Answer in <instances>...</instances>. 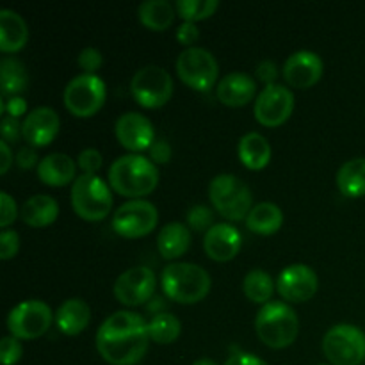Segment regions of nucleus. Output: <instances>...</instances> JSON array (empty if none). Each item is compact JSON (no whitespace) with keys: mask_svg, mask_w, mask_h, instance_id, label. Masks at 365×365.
I'll return each instance as SVG.
<instances>
[{"mask_svg":"<svg viewBox=\"0 0 365 365\" xmlns=\"http://www.w3.org/2000/svg\"><path fill=\"white\" fill-rule=\"evenodd\" d=\"M157 287V278L150 267L135 266L123 271L114 282L113 292L125 307H139L148 302Z\"/></svg>","mask_w":365,"mask_h":365,"instance_id":"nucleus-14","label":"nucleus"},{"mask_svg":"<svg viewBox=\"0 0 365 365\" xmlns=\"http://www.w3.org/2000/svg\"><path fill=\"white\" fill-rule=\"evenodd\" d=\"M200 38V29L192 21H182L177 29V39L184 46H192V43L198 41Z\"/></svg>","mask_w":365,"mask_h":365,"instance_id":"nucleus-43","label":"nucleus"},{"mask_svg":"<svg viewBox=\"0 0 365 365\" xmlns=\"http://www.w3.org/2000/svg\"><path fill=\"white\" fill-rule=\"evenodd\" d=\"M175 7L182 20L196 24V21L212 16L220 7V2L217 0H178Z\"/></svg>","mask_w":365,"mask_h":365,"instance_id":"nucleus-33","label":"nucleus"},{"mask_svg":"<svg viewBox=\"0 0 365 365\" xmlns=\"http://www.w3.org/2000/svg\"><path fill=\"white\" fill-rule=\"evenodd\" d=\"M148 346V323L130 310L110 314L96 331V351L110 365L139 364Z\"/></svg>","mask_w":365,"mask_h":365,"instance_id":"nucleus-1","label":"nucleus"},{"mask_svg":"<svg viewBox=\"0 0 365 365\" xmlns=\"http://www.w3.org/2000/svg\"><path fill=\"white\" fill-rule=\"evenodd\" d=\"M242 246V235L234 225L216 223L203 237V250L207 257L216 262H228L234 259Z\"/></svg>","mask_w":365,"mask_h":365,"instance_id":"nucleus-19","label":"nucleus"},{"mask_svg":"<svg viewBox=\"0 0 365 365\" xmlns=\"http://www.w3.org/2000/svg\"><path fill=\"white\" fill-rule=\"evenodd\" d=\"M210 284V274L198 264L171 262L160 273L164 294L180 305H195L205 299Z\"/></svg>","mask_w":365,"mask_h":365,"instance_id":"nucleus-3","label":"nucleus"},{"mask_svg":"<svg viewBox=\"0 0 365 365\" xmlns=\"http://www.w3.org/2000/svg\"><path fill=\"white\" fill-rule=\"evenodd\" d=\"M182 324L177 316L170 312H159L148 321V334L150 341L155 344L168 346L173 344L178 337H180Z\"/></svg>","mask_w":365,"mask_h":365,"instance_id":"nucleus-32","label":"nucleus"},{"mask_svg":"<svg viewBox=\"0 0 365 365\" xmlns=\"http://www.w3.org/2000/svg\"><path fill=\"white\" fill-rule=\"evenodd\" d=\"M21 355H24V348H21L20 339L7 335L0 341V362L2 365H16L20 362Z\"/></svg>","mask_w":365,"mask_h":365,"instance_id":"nucleus-35","label":"nucleus"},{"mask_svg":"<svg viewBox=\"0 0 365 365\" xmlns=\"http://www.w3.org/2000/svg\"><path fill=\"white\" fill-rule=\"evenodd\" d=\"M246 228L259 235H273L284 225V212L273 202H260L253 205L246 217Z\"/></svg>","mask_w":365,"mask_h":365,"instance_id":"nucleus-27","label":"nucleus"},{"mask_svg":"<svg viewBox=\"0 0 365 365\" xmlns=\"http://www.w3.org/2000/svg\"><path fill=\"white\" fill-rule=\"evenodd\" d=\"M257 95V82L245 71H230L225 75L216 88V96L223 106L242 107Z\"/></svg>","mask_w":365,"mask_h":365,"instance_id":"nucleus-20","label":"nucleus"},{"mask_svg":"<svg viewBox=\"0 0 365 365\" xmlns=\"http://www.w3.org/2000/svg\"><path fill=\"white\" fill-rule=\"evenodd\" d=\"M323 59L310 50H298L291 53L284 64V78L296 89H309L323 77Z\"/></svg>","mask_w":365,"mask_h":365,"instance_id":"nucleus-17","label":"nucleus"},{"mask_svg":"<svg viewBox=\"0 0 365 365\" xmlns=\"http://www.w3.org/2000/svg\"><path fill=\"white\" fill-rule=\"evenodd\" d=\"M27 84L29 75L24 63L18 61L16 57H4V59L0 61V89H2L4 98H6L7 95H20L21 91L27 89Z\"/></svg>","mask_w":365,"mask_h":365,"instance_id":"nucleus-30","label":"nucleus"},{"mask_svg":"<svg viewBox=\"0 0 365 365\" xmlns=\"http://www.w3.org/2000/svg\"><path fill=\"white\" fill-rule=\"evenodd\" d=\"M53 321V312L39 299H27L13 307L7 316L9 335L20 341H32L46 334Z\"/></svg>","mask_w":365,"mask_h":365,"instance_id":"nucleus-12","label":"nucleus"},{"mask_svg":"<svg viewBox=\"0 0 365 365\" xmlns=\"http://www.w3.org/2000/svg\"><path fill=\"white\" fill-rule=\"evenodd\" d=\"M257 77H259V81H262L266 86L277 84L274 81L278 78V66L269 59L262 61V63H259V66H257Z\"/></svg>","mask_w":365,"mask_h":365,"instance_id":"nucleus-44","label":"nucleus"},{"mask_svg":"<svg viewBox=\"0 0 365 365\" xmlns=\"http://www.w3.org/2000/svg\"><path fill=\"white\" fill-rule=\"evenodd\" d=\"M59 216V203L48 195H34L21 205L20 217L32 228H43L52 225Z\"/></svg>","mask_w":365,"mask_h":365,"instance_id":"nucleus-26","label":"nucleus"},{"mask_svg":"<svg viewBox=\"0 0 365 365\" xmlns=\"http://www.w3.org/2000/svg\"><path fill=\"white\" fill-rule=\"evenodd\" d=\"M191 246V230L180 221L164 225L157 234V250L166 260H175L184 255Z\"/></svg>","mask_w":365,"mask_h":365,"instance_id":"nucleus-25","label":"nucleus"},{"mask_svg":"<svg viewBox=\"0 0 365 365\" xmlns=\"http://www.w3.org/2000/svg\"><path fill=\"white\" fill-rule=\"evenodd\" d=\"M294 110V95L287 86L269 84L264 86L262 91L257 95L255 120L264 127H280L291 118Z\"/></svg>","mask_w":365,"mask_h":365,"instance_id":"nucleus-13","label":"nucleus"},{"mask_svg":"<svg viewBox=\"0 0 365 365\" xmlns=\"http://www.w3.org/2000/svg\"><path fill=\"white\" fill-rule=\"evenodd\" d=\"M38 178L48 187H64L70 184L71 180H77L75 173H77V164L66 153H48L39 160L38 168H36Z\"/></svg>","mask_w":365,"mask_h":365,"instance_id":"nucleus-21","label":"nucleus"},{"mask_svg":"<svg viewBox=\"0 0 365 365\" xmlns=\"http://www.w3.org/2000/svg\"><path fill=\"white\" fill-rule=\"evenodd\" d=\"M61 120L59 114L52 107H36L21 121L24 139L32 148L48 146L59 134Z\"/></svg>","mask_w":365,"mask_h":365,"instance_id":"nucleus-18","label":"nucleus"},{"mask_svg":"<svg viewBox=\"0 0 365 365\" xmlns=\"http://www.w3.org/2000/svg\"><path fill=\"white\" fill-rule=\"evenodd\" d=\"M106 82L98 75L81 73L71 78L64 88V106L73 116L91 118L106 103Z\"/></svg>","mask_w":365,"mask_h":365,"instance_id":"nucleus-8","label":"nucleus"},{"mask_svg":"<svg viewBox=\"0 0 365 365\" xmlns=\"http://www.w3.org/2000/svg\"><path fill=\"white\" fill-rule=\"evenodd\" d=\"M114 134L120 145L127 148L128 152H145L155 143V130H153L152 121L141 113H123L116 120L114 125Z\"/></svg>","mask_w":365,"mask_h":365,"instance_id":"nucleus-16","label":"nucleus"},{"mask_svg":"<svg viewBox=\"0 0 365 365\" xmlns=\"http://www.w3.org/2000/svg\"><path fill=\"white\" fill-rule=\"evenodd\" d=\"M209 198L217 214L228 221H242L253 209V195L235 175L221 173L209 184Z\"/></svg>","mask_w":365,"mask_h":365,"instance_id":"nucleus-6","label":"nucleus"},{"mask_svg":"<svg viewBox=\"0 0 365 365\" xmlns=\"http://www.w3.org/2000/svg\"><path fill=\"white\" fill-rule=\"evenodd\" d=\"M0 110L7 113V116L20 120L24 114H27V102L20 95L9 96V98H4L2 96V100H0Z\"/></svg>","mask_w":365,"mask_h":365,"instance_id":"nucleus-40","label":"nucleus"},{"mask_svg":"<svg viewBox=\"0 0 365 365\" xmlns=\"http://www.w3.org/2000/svg\"><path fill=\"white\" fill-rule=\"evenodd\" d=\"M77 61L81 70L84 71V73H91V75H96L95 71H98L103 64L102 52H100L98 48H95V46H86V48H82L81 53H78Z\"/></svg>","mask_w":365,"mask_h":365,"instance_id":"nucleus-36","label":"nucleus"},{"mask_svg":"<svg viewBox=\"0 0 365 365\" xmlns=\"http://www.w3.org/2000/svg\"><path fill=\"white\" fill-rule=\"evenodd\" d=\"M20 250V235L14 230H2L0 234V259L2 260H11Z\"/></svg>","mask_w":365,"mask_h":365,"instance_id":"nucleus-38","label":"nucleus"},{"mask_svg":"<svg viewBox=\"0 0 365 365\" xmlns=\"http://www.w3.org/2000/svg\"><path fill=\"white\" fill-rule=\"evenodd\" d=\"M177 73L195 91H209L217 81L220 64L212 52L202 46H189L177 59Z\"/></svg>","mask_w":365,"mask_h":365,"instance_id":"nucleus-10","label":"nucleus"},{"mask_svg":"<svg viewBox=\"0 0 365 365\" xmlns=\"http://www.w3.org/2000/svg\"><path fill=\"white\" fill-rule=\"evenodd\" d=\"M239 160L245 164L248 170L259 171L269 164L273 150H271L269 141L259 132H248L239 139L237 145Z\"/></svg>","mask_w":365,"mask_h":365,"instance_id":"nucleus-24","label":"nucleus"},{"mask_svg":"<svg viewBox=\"0 0 365 365\" xmlns=\"http://www.w3.org/2000/svg\"><path fill=\"white\" fill-rule=\"evenodd\" d=\"M177 16V7L168 0H146L139 4L138 18L150 31H166Z\"/></svg>","mask_w":365,"mask_h":365,"instance_id":"nucleus-28","label":"nucleus"},{"mask_svg":"<svg viewBox=\"0 0 365 365\" xmlns=\"http://www.w3.org/2000/svg\"><path fill=\"white\" fill-rule=\"evenodd\" d=\"M317 365H330V364H317Z\"/></svg>","mask_w":365,"mask_h":365,"instance_id":"nucleus-49","label":"nucleus"},{"mask_svg":"<svg viewBox=\"0 0 365 365\" xmlns=\"http://www.w3.org/2000/svg\"><path fill=\"white\" fill-rule=\"evenodd\" d=\"M242 292L252 303L266 305L271 302L274 292V280L264 269H252L242 280Z\"/></svg>","mask_w":365,"mask_h":365,"instance_id":"nucleus-31","label":"nucleus"},{"mask_svg":"<svg viewBox=\"0 0 365 365\" xmlns=\"http://www.w3.org/2000/svg\"><path fill=\"white\" fill-rule=\"evenodd\" d=\"M29 39L27 21L13 9L0 11V50L4 53L18 52Z\"/></svg>","mask_w":365,"mask_h":365,"instance_id":"nucleus-23","label":"nucleus"},{"mask_svg":"<svg viewBox=\"0 0 365 365\" xmlns=\"http://www.w3.org/2000/svg\"><path fill=\"white\" fill-rule=\"evenodd\" d=\"M187 227L195 232H209L214 227L212 209L205 205H195L187 210Z\"/></svg>","mask_w":365,"mask_h":365,"instance_id":"nucleus-34","label":"nucleus"},{"mask_svg":"<svg viewBox=\"0 0 365 365\" xmlns=\"http://www.w3.org/2000/svg\"><path fill=\"white\" fill-rule=\"evenodd\" d=\"M77 164L86 175H96V171L102 168V153L96 148H86L78 153Z\"/></svg>","mask_w":365,"mask_h":365,"instance_id":"nucleus-37","label":"nucleus"},{"mask_svg":"<svg viewBox=\"0 0 365 365\" xmlns=\"http://www.w3.org/2000/svg\"><path fill=\"white\" fill-rule=\"evenodd\" d=\"M255 331L267 348H289L299 334L298 314L285 302L266 303L255 317Z\"/></svg>","mask_w":365,"mask_h":365,"instance_id":"nucleus-4","label":"nucleus"},{"mask_svg":"<svg viewBox=\"0 0 365 365\" xmlns=\"http://www.w3.org/2000/svg\"><path fill=\"white\" fill-rule=\"evenodd\" d=\"M148 153H150V160H152V163H155V164L170 163V159H171L170 143L164 141V139H155V143L150 146Z\"/></svg>","mask_w":365,"mask_h":365,"instance_id":"nucleus-42","label":"nucleus"},{"mask_svg":"<svg viewBox=\"0 0 365 365\" xmlns=\"http://www.w3.org/2000/svg\"><path fill=\"white\" fill-rule=\"evenodd\" d=\"M337 187L348 198L365 195V157H355L339 168Z\"/></svg>","mask_w":365,"mask_h":365,"instance_id":"nucleus-29","label":"nucleus"},{"mask_svg":"<svg viewBox=\"0 0 365 365\" xmlns=\"http://www.w3.org/2000/svg\"><path fill=\"white\" fill-rule=\"evenodd\" d=\"M225 365H269L266 360L259 359L253 353H246V351H237L234 355H230L227 359Z\"/></svg>","mask_w":365,"mask_h":365,"instance_id":"nucleus-46","label":"nucleus"},{"mask_svg":"<svg viewBox=\"0 0 365 365\" xmlns=\"http://www.w3.org/2000/svg\"><path fill=\"white\" fill-rule=\"evenodd\" d=\"M0 134H2V141L6 143H16L18 139L24 138L20 120L11 116H4L2 123H0Z\"/></svg>","mask_w":365,"mask_h":365,"instance_id":"nucleus-41","label":"nucleus"},{"mask_svg":"<svg viewBox=\"0 0 365 365\" xmlns=\"http://www.w3.org/2000/svg\"><path fill=\"white\" fill-rule=\"evenodd\" d=\"M18 217V207L16 202L7 192H0V227L6 230L11 223Z\"/></svg>","mask_w":365,"mask_h":365,"instance_id":"nucleus-39","label":"nucleus"},{"mask_svg":"<svg viewBox=\"0 0 365 365\" xmlns=\"http://www.w3.org/2000/svg\"><path fill=\"white\" fill-rule=\"evenodd\" d=\"M319 287L316 271L307 264H292L284 267L278 274L277 289L282 298L289 303H305L314 298Z\"/></svg>","mask_w":365,"mask_h":365,"instance_id":"nucleus-15","label":"nucleus"},{"mask_svg":"<svg viewBox=\"0 0 365 365\" xmlns=\"http://www.w3.org/2000/svg\"><path fill=\"white\" fill-rule=\"evenodd\" d=\"M16 164L21 168V170H31V168L38 166V153L32 146H24V148L18 150L16 153Z\"/></svg>","mask_w":365,"mask_h":365,"instance_id":"nucleus-45","label":"nucleus"},{"mask_svg":"<svg viewBox=\"0 0 365 365\" xmlns=\"http://www.w3.org/2000/svg\"><path fill=\"white\" fill-rule=\"evenodd\" d=\"M91 321V309L81 298H70L59 305L56 312V324L64 335L82 334Z\"/></svg>","mask_w":365,"mask_h":365,"instance_id":"nucleus-22","label":"nucleus"},{"mask_svg":"<svg viewBox=\"0 0 365 365\" xmlns=\"http://www.w3.org/2000/svg\"><path fill=\"white\" fill-rule=\"evenodd\" d=\"M107 177H109V185L113 191L135 200L153 192L159 184L157 164L139 153H127V155L118 157L110 164Z\"/></svg>","mask_w":365,"mask_h":365,"instance_id":"nucleus-2","label":"nucleus"},{"mask_svg":"<svg viewBox=\"0 0 365 365\" xmlns=\"http://www.w3.org/2000/svg\"><path fill=\"white\" fill-rule=\"evenodd\" d=\"M130 93L141 107L157 109L166 106L173 96V78L163 66L148 64L134 73L130 81Z\"/></svg>","mask_w":365,"mask_h":365,"instance_id":"nucleus-9","label":"nucleus"},{"mask_svg":"<svg viewBox=\"0 0 365 365\" xmlns=\"http://www.w3.org/2000/svg\"><path fill=\"white\" fill-rule=\"evenodd\" d=\"M0 152H2V164H0V175H6L13 163V152H11L9 143L0 141Z\"/></svg>","mask_w":365,"mask_h":365,"instance_id":"nucleus-47","label":"nucleus"},{"mask_svg":"<svg viewBox=\"0 0 365 365\" xmlns=\"http://www.w3.org/2000/svg\"><path fill=\"white\" fill-rule=\"evenodd\" d=\"M323 353L330 365H360L365 360V334L355 324H335L324 334Z\"/></svg>","mask_w":365,"mask_h":365,"instance_id":"nucleus-7","label":"nucleus"},{"mask_svg":"<svg viewBox=\"0 0 365 365\" xmlns=\"http://www.w3.org/2000/svg\"><path fill=\"white\" fill-rule=\"evenodd\" d=\"M71 207L81 220H106L113 209V189L98 175H78L71 185Z\"/></svg>","mask_w":365,"mask_h":365,"instance_id":"nucleus-5","label":"nucleus"},{"mask_svg":"<svg viewBox=\"0 0 365 365\" xmlns=\"http://www.w3.org/2000/svg\"><path fill=\"white\" fill-rule=\"evenodd\" d=\"M159 223V210L148 200H128L113 216V230L125 239H139L152 234Z\"/></svg>","mask_w":365,"mask_h":365,"instance_id":"nucleus-11","label":"nucleus"},{"mask_svg":"<svg viewBox=\"0 0 365 365\" xmlns=\"http://www.w3.org/2000/svg\"><path fill=\"white\" fill-rule=\"evenodd\" d=\"M192 365H217V364L210 359H200V360H196Z\"/></svg>","mask_w":365,"mask_h":365,"instance_id":"nucleus-48","label":"nucleus"}]
</instances>
